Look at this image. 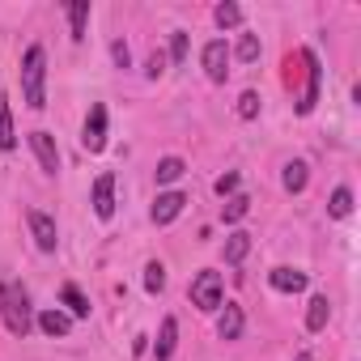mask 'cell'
<instances>
[{
  "instance_id": "obj_11",
  "label": "cell",
  "mask_w": 361,
  "mask_h": 361,
  "mask_svg": "<svg viewBox=\"0 0 361 361\" xmlns=\"http://www.w3.org/2000/svg\"><path fill=\"white\" fill-rule=\"evenodd\" d=\"M217 336H221V340H238V336H243V306L221 302V314H217Z\"/></svg>"
},
{
  "instance_id": "obj_24",
  "label": "cell",
  "mask_w": 361,
  "mask_h": 361,
  "mask_svg": "<svg viewBox=\"0 0 361 361\" xmlns=\"http://www.w3.org/2000/svg\"><path fill=\"white\" fill-rule=\"evenodd\" d=\"M247 209H251V200L234 192V196H230V200L221 204V217H226V221H243V217H247Z\"/></svg>"
},
{
  "instance_id": "obj_29",
  "label": "cell",
  "mask_w": 361,
  "mask_h": 361,
  "mask_svg": "<svg viewBox=\"0 0 361 361\" xmlns=\"http://www.w3.org/2000/svg\"><path fill=\"white\" fill-rule=\"evenodd\" d=\"M170 60H174V64L188 60V35H183V30H174V39H170Z\"/></svg>"
},
{
  "instance_id": "obj_25",
  "label": "cell",
  "mask_w": 361,
  "mask_h": 361,
  "mask_svg": "<svg viewBox=\"0 0 361 361\" xmlns=\"http://www.w3.org/2000/svg\"><path fill=\"white\" fill-rule=\"evenodd\" d=\"M327 209H331V217H348V213H353V192H348V188H336Z\"/></svg>"
},
{
  "instance_id": "obj_28",
  "label": "cell",
  "mask_w": 361,
  "mask_h": 361,
  "mask_svg": "<svg viewBox=\"0 0 361 361\" xmlns=\"http://www.w3.org/2000/svg\"><path fill=\"white\" fill-rule=\"evenodd\" d=\"M238 115H243V119H255V115H259V94H255V90H247V94L238 98Z\"/></svg>"
},
{
  "instance_id": "obj_9",
  "label": "cell",
  "mask_w": 361,
  "mask_h": 361,
  "mask_svg": "<svg viewBox=\"0 0 361 361\" xmlns=\"http://www.w3.org/2000/svg\"><path fill=\"white\" fill-rule=\"evenodd\" d=\"M30 149H35V157H39V166L47 170V174H56L60 170V149H56V140H51V132H30Z\"/></svg>"
},
{
  "instance_id": "obj_20",
  "label": "cell",
  "mask_w": 361,
  "mask_h": 361,
  "mask_svg": "<svg viewBox=\"0 0 361 361\" xmlns=\"http://www.w3.org/2000/svg\"><path fill=\"white\" fill-rule=\"evenodd\" d=\"M306 161H285V192H306Z\"/></svg>"
},
{
  "instance_id": "obj_18",
  "label": "cell",
  "mask_w": 361,
  "mask_h": 361,
  "mask_svg": "<svg viewBox=\"0 0 361 361\" xmlns=\"http://www.w3.org/2000/svg\"><path fill=\"white\" fill-rule=\"evenodd\" d=\"M60 298H64V306H68V319H90V302H85V293H81L77 285H64Z\"/></svg>"
},
{
  "instance_id": "obj_5",
  "label": "cell",
  "mask_w": 361,
  "mask_h": 361,
  "mask_svg": "<svg viewBox=\"0 0 361 361\" xmlns=\"http://www.w3.org/2000/svg\"><path fill=\"white\" fill-rule=\"evenodd\" d=\"M26 221H30V234H35V247L51 255V251L60 247V230H56V217H47L43 209H30V213H26Z\"/></svg>"
},
{
  "instance_id": "obj_21",
  "label": "cell",
  "mask_w": 361,
  "mask_h": 361,
  "mask_svg": "<svg viewBox=\"0 0 361 361\" xmlns=\"http://www.w3.org/2000/svg\"><path fill=\"white\" fill-rule=\"evenodd\" d=\"M183 157H161L157 161V183H178V178H183Z\"/></svg>"
},
{
  "instance_id": "obj_10",
  "label": "cell",
  "mask_w": 361,
  "mask_h": 361,
  "mask_svg": "<svg viewBox=\"0 0 361 361\" xmlns=\"http://www.w3.org/2000/svg\"><path fill=\"white\" fill-rule=\"evenodd\" d=\"M183 204H188V196H183V192H161V196H157V204H153V213H149V217H153V226H170L178 213H183Z\"/></svg>"
},
{
  "instance_id": "obj_16",
  "label": "cell",
  "mask_w": 361,
  "mask_h": 361,
  "mask_svg": "<svg viewBox=\"0 0 361 361\" xmlns=\"http://www.w3.org/2000/svg\"><path fill=\"white\" fill-rule=\"evenodd\" d=\"M247 255H251V234L247 230H234L226 238V264H243Z\"/></svg>"
},
{
  "instance_id": "obj_1",
  "label": "cell",
  "mask_w": 361,
  "mask_h": 361,
  "mask_svg": "<svg viewBox=\"0 0 361 361\" xmlns=\"http://www.w3.org/2000/svg\"><path fill=\"white\" fill-rule=\"evenodd\" d=\"M0 319H5V327L26 340L30 327H35V310H30V298L22 285H9V281H0Z\"/></svg>"
},
{
  "instance_id": "obj_6",
  "label": "cell",
  "mask_w": 361,
  "mask_h": 361,
  "mask_svg": "<svg viewBox=\"0 0 361 361\" xmlns=\"http://www.w3.org/2000/svg\"><path fill=\"white\" fill-rule=\"evenodd\" d=\"M81 145H85L90 153H102V149H106V106H102V102L90 106V119H85Z\"/></svg>"
},
{
  "instance_id": "obj_30",
  "label": "cell",
  "mask_w": 361,
  "mask_h": 361,
  "mask_svg": "<svg viewBox=\"0 0 361 361\" xmlns=\"http://www.w3.org/2000/svg\"><path fill=\"white\" fill-rule=\"evenodd\" d=\"M111 56H115V64H119V68H128V64H132V51H128V43H123V39H115V43H111Z\"/></svg>"
},
{
  "instance_id": "obj_26",
  "label": "cell",
  "mask_w": 361,
  "mask_h": 361,
  "mask_svg": "<svg viewBox=\"0 0 361 361\" xmlns=\"http://www.w3.org/2000/svg\"><path fill=\"white\" fill-rule=\"evenodd\" d=\"M145 289H149V293H161V289H166V268H161L157 259L145 268Z\"/></svg>"
},
{
  "instance_id": "obj_2",
  "label": "cell",
  "mask_w": 361,
  "mask_h": 361,
  "mask_svg": "<svg viewBox=\"0 0 361 361\" xmlns=\"http://www.w3.org/2000/svg\"><path fill=\"white\" fill-rule=\"evenodd\" d=\"M47 51L35 43V47H26V56H22V94H26V106L30 111H43L47 106Z\"/></svg>"
},
{
  "instance_id": "obj_4",
  "label": "cell",
  "mask_w": 361,
  "mask_h": 361,
  "mask_svg": "<svg viewBox=\"0 0 361 361\" xmlns=\"http://www.w3.org/2000/svg\"><path fill=\"white\" fill-rule=\"evenodd\" d=\"M298 60H302V68H306V90H302V98H298V115H310L314 102H319V77H323V68H319V56H314V51H298Z\"/></svg>"
},
{
  "instance_id": "obj_23",
  "label": "cell",
  "mask_w": 361,
  "mask_h": 361,
  "mask_svg": "<svg viewBox=\"0 0 361 361\" xmlns=\"http://www.w3.org/2000/svg\"><path fill=\"white\" fill-rule=\"evenodd\" d=\"M234 56H238L243 64H255V60H259V35H243L238 47H234Z\"/></svg>"
},
{
  "instance_id": "obj_12",
  "label": "cell",
  "mask_w": 361,
  "mask_h": 361,
  "mask_svg": "<svg viewBox=\"0 0 361 361\" xmlns=\"http://www.w3.org/2000/svg\"><path fill=\"white\" fill-rule=\"evenodd\" d=\"M268 281H272L276 293H302L306 289V272H298V268H272Z\"/></svg>"
},
{
  "instance_id": "obj_17",
  "label": "cell",
  "mask_w": 361,
  "mask_h": 361,
  "mask_svg": "<svg viewBox=\"0 0 361 361\" xmlns=\"http://www.w3.org/2000/svg\"><path fill=\"white\" fill-rule=\"evenodd\" d=\"M18 145V132H13V111H9V98L0 94V149H13Z\"/></svg>"
},
{
  "instance_id": "obj_13",
  "label": "cell",
  "mask_w": 361,
  "mask_h": 361,
  "mask_svg": "<svg viewBox=\"0 0 361 361\" xmlns=\"http://www.w3.org/2000/svg\"><path fill=\"white\" fill-rule=\"evenodd\" d=\"M174 344H178V323L166 314V319H161V331H157V344H153V357H157V361H170V357H174Z\"/></svg>"
},
{
  "instance_id": "obj_14",
  "label": "cell",
  "mask_w": 361,
  "mask_h": 361,
  "mask_svg": "<svg viewBox=\"0 0 361 361\" xmlns=\"http://www.w3.org/2000/svg\"><path fill=\"white\" fill-rule=\"evenodd\" d=\"M327 319H331V302H327V293H314L310 310H306V331H323Z\"/></svg>"
},
{
  "instance_id": "obj_3",
  "label": "cell",
  "mask_w": 361,
  "mask_h": 361,
  "mask_svg": "<svg viewBox=\"0 0 361 361\" xmlns=\"http://www.w3.org/2000/svg\"><path fill=\"white\" fill-rule=\"evenodd\" d=\"M192 306H200V310H221V272L204 268V272L192 281Z\"/></svg>"
},
{
  "instance_id": "obj_8",
  "label": "cell",
  "mask_w": 361,
  "mask_h": 361,
  "mask_svg": "<svg viewBox=\"0 0 361 361\" xmlns=\"http://www.w3.org/2000/svg\"><path fill=\"white\" fill-rule=\"evenodd\" d=\"M94 213H98V221L115 217V174L111 170H102L98 183H94Z\"/></svg>"
},
{
  "instance_id": "obj_15",
  "label": "cell",
  "mask_w": 361,
  "mask_h": 361,
  "mask_svg": "<svg viewBox=\"0 0 361 361\" xmlns=\"http://www.w3.org/2000/svg\"><path fill=\"white\" fill-rule=\"evenodd\" d=\"M39 331L51 336V340H56V336H68V331H73V319H68L64 310H43V314H39Z\"/></svg>"
},
{
  "instance_id": "obj_27",
  "label": "cell",
  "mask_w": 361,
  "mask_h": 361,
  "mask_svg": "<svg viewBox=\"0 0 361 361\" xmlns=\"http://www.w3.org/2000/svg\"><path fill=\"white\" fill-rule=\"evenodd\" d=\"M213 192H217L221 200H230V196L238 192V174H234V170H226V174L217 178V183H213Z\"/></svg>"
},
{
  "instance_id": "obj_19",
  "label": "cell",
  "mask_w": 361,
  "mask_h": 361,
  "mask_svg": "<svg viewBox=\"0 0 361 361\" xmlns=\"http://www.w3.org/2000/svg\"><path fill=\"white\" fill-rule=\"evenodd\" d=\"M85 22H90V0H73V5H68V26H73L77 43L85 39Z\"/></svg>"
},
{
  "instance_id": "obj_7",
  "label": "cell",
  "mask_w": 361,
  "mask_h": 361,
  "mask_svg": "<svg viewBox=\"0 0 361 361\" xmlns=\"http://www.w3.org/2000/svg\"><path fill=\"white\" fill-rule=\"evenodd\" d=\"M204 77H209L213 85H221V81L230 77V47H226L221 39H213V43L204 47Z\"/></svg>"
},
{
  "instance_id": "obj_31",
  "label": "cell",
  "mask_w": 361,
  "mask_h": 361,
  "mask_svg": "<svg viewBox=\"0 0 361 361\" xmlns=\"http://www.w3.org/2000/svg\"><path fill=\"white\" fill-rule=\"evenodd\" d=\"M145 73H149V77L157 81V77L166 73V56H161V51H153V56H149V68H145Z\"/></svg>"
},
{
  "instance_id": "obj_22",
  "label": "cell",
  "mask_w": 361,
  "mask_h": 361,
  "mask_svg": "<svg viewBox=\"0 0 361 361\" xmlns=\"http://www.w3.org/2000/svg\"><path fill=\"white\" fill-rule=\"evenodd\" d=\"M213 18H217V26H221V30H234V26H243V9H238V5H230V0L213 9Z\"/></svg>"
}]
</instances>
